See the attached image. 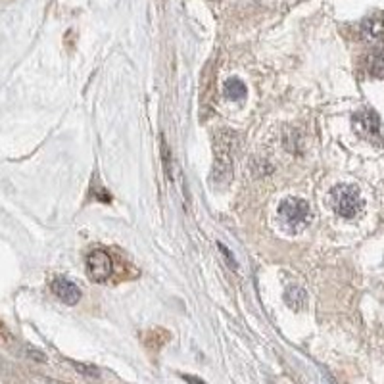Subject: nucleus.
Listing matches in <instances>:
<instances>
[{"instance_id":"nucleus-1","label":"nucleus","mask_w":384,"mask_h":384,"mask_svg":"<svg viewBox=\"0 0 384 384\" xmlns=\"http://www.w3.org/2000/svg\"><path fill=\"white\" fill-rule=\"evenodd\" d=\"M330 200H332L336 213L340 217H346V220L356 217L361 210V204H364L356 186H336L330 192Z\"/></svg>"},{"instance_id":"nucleus-2","label":"nucleus","mask_w":384,"mask_h":384,"mask_svg":"<svg viewBox=\"0 0 384 384\" xmlns=\"http://www.w3.org/2000/svg\"><path fill=\"white\" fill-rule=\"evenodd\" d=\"M352 125L361 138L369 143H380V119L373 110H361L354 114Z\"/></svg>"},{"instance_id":"nucleus-3","label":"nucleus","mask_w":384,"mask_h":384,"mask_svg":"<svg viewBox=\"0 0 384 384\" xmlns=\"http://www.w3.org/2000/svg\"><path fill=\"white\" fill-rule=\"evenodd\" d=\"M279 213L290 227H302L309 220V206L306 200L287 198L279 208Z\"/></svg>"},{"instance_id":"nucleus-4","label":"nucleus","mask_w":384,"mask_h":384,"mask_svg":"<svg viewBox=\"0 0 384 384\" xmlns=\"http://www.w3.org/2000/svg\"><path fill=\"white\" fill-rule=\"evenodd\" d=\"M112 258L104 250H92L87 256V271L89 277L96 282H104L110 279L112 275Z\"/></svg>"},{"instance_id":"nucleus-5","label":"nucleus","mask_w":384,"mask_h":384,"mask_svg":"<svg viewBox=\"0 0 384 384\" xmlns=\"http://www.w3.org/2000/svg\"><path fill=\"white\" fill-rule=\"evenodd\" d=\"M361 37L365 42H369L377 50L384 47V18L380 16H369L361 23Z\"/></svg>"},{"instance_id":"nucleus-6","label":"nucleus","mask_w":384,"mask_h":384,"mask_svg":"<svg viewBox=\"0 0 384 384\" xmlns=\"http://www.w3.org/2000/svg\"><path fill=\"white\" fill-rule=\"evenodd\" d=\"M50 288H52V292L58 296V300H62V302L68 304V306H76V304L81 300V290H79V287H77L76 282L64 279V277L54 279L52 284H50Z\"/></svg>"},{"instance_id":"nucleus-7","label":"nucleus","mask_w":384,"mask_h":384,"mask_svg":"<svg viewBox=\"0 0 384 384\" xmlns=\"http://www.w3.org/2000/svg\"><path fill=\"white\" fill-rule=\"evenodd\" d=\"M367 71L373 77L384 79V52L383 50H375L373 54L367 58Z\"/></svg>"},{"instance_id":"nucleus-8","label":"nucleus","mask_w":384,"mask_h":384,"mask_svg":"<svg viewBox=\"0 0 384 384\" xmlns=\"http://www.w3.org/2000/svg\"><path fill=\"white\" fill-rule=\"evenodd\" d=\"M306 300H308V296H306V292H304L302 288L290 287L287 292H284V302H287L292 309H296V311L306 306Z\"/></svg>"},{"instance_id":"nucleus-9","label":"nucleus","mask_w":384,"mask_h":384,"mask_svg":"<svg viewBox=\"0 0 384 384\" xmlns=\"http://www.w3.org/2000/svg\"><path fill=\"white\" fill-rule=\"evenodd\" d=\"M225 96L231 100H240L246 96V85L240 79H229L225 83Z\"/></svg>"},{"instance_id":"nucleus-10","label":"nucleus","mask_w":384,"mask_h":384,"mask_svg":"<svg viewBox=\"0 0 384 384\" xmlns=\"http://www.w3.org/2000/svg\"><path fill=\"white\" fill-rule=\"evenodd\" d=\"M220 250L223 252V254H225V258L229 260V263H231V268L236 269V261H234V258L231 256V252H229V248H227L225 244H220Z\"/></svg>"},{"instance_id":"nucleus-11","label":"nucleus","mask_w":384,"mask_h":384,"mask_svg":"<svg viewBox=\"0 0 384 384\" xmlns=\"http://www.w3.org/2000/svg\"><path fill=\"white\" fill-rule=\"evenodd\" d=\"M183 378H185L188 384H206L204 380H200L198 377H191V375H183Z\"/></svg>"}]
</instances>
